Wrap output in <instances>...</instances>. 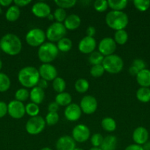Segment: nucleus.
Returning <instances> with one entry per match:
<instances>
[{
    "mask_svg": "<svg viewBox=\"0 0 150 150\" xmlns=\"http://www.w3.org/2000/svg\"><path fill=\"white\" fill-rule=\"evenodd\" d=\"M7 113L12 118L16 120L21 119L26 114L25 105L23 103L16 100L10 101L7 104Z\"/></svg>",
    "mask_w": 150,
    "mask_h": 150,
    "instance_id": "1a4fd4ad",
    "label": "nucleus"
},
{
    "mask_svg": "<svg viewBox=\"0 0 150 150\" xmlns=\"http://www.w3.org/2000/svg\"><path fill=\"white\" fill-rule=\"evenodd\" d=\"M41 150H53V149H51L50 147H44V148H42Z\"/></svg>",
    "mask_w": 150,
    "mask_h": 150,
    "instance_id": "4d7b16f0",
    "label": "nucleus"
},
{
    "mask_svg": "<svg viewBox=\"0 0 150 150\" xmlns=\"http://www.w3.org/2000/svg\"><path fill=\"white\" fill-rule=\"evenodd\" d=\"M59 114L57 112H48L45 118L46 124L49 126L55 125L59 121Z\"/></svg>",
    "mask_w": 150,
    "mask_h": 150,
    "instance_id": "c9c22d12",
    "label": "nucleus"
},
{
    "mask_svg": "<svg viewBox=\"0 0 150 150\" xmlns=\"http://www.w3.org/2000/svg\"><path fill=\"white\" fill-rule=\"evenodd\" d=\"M0 48L6 54L16 56L21 51L22 42L15 34H6L0 40Z\"/></svg>",
    "mask_w": 150,
    "mask_h": 150,
    "instance_id": "f257e3e1",
    "label": "nucleus"
},
{
    "mask_svg": "<svg viewBox=\"0 0 150 150\" xmlns=\"http://www.w3.org/2000/svg\"><path fill=\"white\" fill-rule=\"evenodd\" d=\"M144 150H150V142H147L146 143L144 144V146H143Z\"/></svg>",
    "mask_w": 150,
    "mask_h": 150,
    "instance_id": "864d4df0",
    "label": "nucleus"
},
{
    "mask_svg": "<svg viewBox=\"0 0 150 150\" xmlns=\"http://www.w3.org/2000/svg\"><path fill=\"white\" fill-rule=\"evenodd\" d=\"M41 79L47 81H51L57 77V70L54 65L49 64H42L38 69Z\"/></svg>",
    "mask_w": 150,
    "mask_h": 150,
    "instance_id": "ddd939ff",
    "label": "nucleus"
},
{
    "mask_svg": "<svg viewBox=\"0 0 150 150\" xmlns=\"http://www.w3.org/2000/svg\"><path fill=\"white\" fill-rule=\"evenodd\" d=\"M40 76L38 70L32 66H27L21 69L18 74V80L24 88H33L37 86Z\"/></svg>",
    "mask_w": 150,
    "mask_h": 150,
    "instance_id": "f03ea898",
    "label": "nucleus"
},
{
    "mask_svg": "<svg viewBox=\"0 0 150 150\" xmlns=\"http://www.w3.org/2000/svg\"><path fill=\"white\" fill-rule=\"evenodd\" d=\"M1 67H2V62H1V60L0 59V70H1Z\"/></svg>",
    "mask_w": 150,
    "mask_h": 150,
    "instance_id": "13d9d810",
    "label": "nucleus"
},
{
    "mask_svg": "<svg viewBox=\"0 0 150 150\" xmlns=\"http://www.w3.org/2000/svg\"><path fill=\"white\" fill-rule=\"evenodd\" d=\"M124 150H144L142 146L141 145L135 144H132L129 145L125 148Z\"/></svg>",
    "mask_w": 150,
    "mask_h": 150,
    "instance_id": "09e8293b",
    "label": "nucleus"
},
{
    "mask_svg": "<svg viewBox=\"0 0 150 150\" xmlns=\"http://www.w3.org/2000/svg\"><path fill=\"white\" fill-rule=\"evenodd\" d=\"M133 4L135 8L141 12L146 11L150 7L149 0H134Z\"/></svg>",
    "mask_w": 150,
    "mask_h": 150,
    "instance_id": "e433bc0d",
    "label": "nucleus"
},
{
    "mask_svg": "<svg viewBox=\"0 0 150 150\" xmlns=\"http://www.w3.org/2000/svg\"><path fill=\"white\" fill-rule=\"evenodd\" d=\"M82 113L79 105L76 103H71L65 108L64 116L69 121L76 122L80 119Z\"/></svg>",
    "mask_w": 150,
    "mask_h": 150,
    "instance_id": "2eb2a0df",
    "label": "nucleus"
},
{
    "mask_svg": "<svg viewBox=\"0 0 150 150\" xmlns=\"http://www.w3.org/2000/svg\"><path fill=\"white\" fill-rule=\"evenodd\" d=\"M72 97L69 92H63L58 93L55 97V102L60 106H68L71 103Z\"/></svg>",
    "mask_w": 150,
    "mask_h": 150,
    "instance_id": "5701e85b",
    "label": "nucleus"
},
{
    "mask_svg": "<svg viewBox=\"0 0 150 150\" xmlns=\"http://www.w3.org/2000/svg\"><path fill=\"white\" fill-rule=\"evenodd\" d=\"M46 126L45 119L41 116L30 117L26 122L25 129L29 135H38L44 130Z\"/></svg>",
    "mask_w": 150,
    "mask_h": 150,
    "instance_id": "6e6552de",
    "label": "nucleus"
},
{
    "mask_svg": "<svg viewBox=\"0 0 150 150\" xmlns=\"http://www.w3.org/2000/svg\"><path fill=\"white\" fill-rule=\"evenodd\" d=\"M104 69L103 67L102 64H96V65H93L90 70V74L91 76L94 78H99L103 76L104 73Z\"/></svg>",
    "mask_w": 150,
    "mask_h": 150,
    "instance_id": "58836bf2",
    "label": "nucleus"
},
{
    "mask_svg": "<svg viewBox=\"0 0 150 150\" xmlns=\"http://www.w3.org/2000/svg\"><path fill=\"white\" fill-rule=\"evenodd\" d=\"M37 86H38V87L41 88V89H44H44H46L48 88V86H49L48 81L46 80H44V79H40V80H39V81H38Z\"/></svg>",
    "mask_w": 150,
    "mask_h": 150,
    "instance_id": "de8ad7c7",
    "label": "nucleus"
},
{
    "mask_svg": "<svg viewBox=\"0 0 150 150\" xmlns=\"http://www.w3.org/2000/svg\"><path fill=\"white\" fill-rule=\"evenodd\" d=\"M54 3L60 8L68 9L73 7L76 4V0H55Z\"/></svg>",
    "mask_w": 150,
    "mask_h": 150,
    "instance_id": "ea45409f",
    "label": "nucleus"
},
{
    "mask_svg": "<svg viewBox=\"0 0 150 150\" xmlns=\"http://www.w3.org/2000/svg\"><path fill=\"white\" fill-rule=\"evenodd\" d=\"M25 111H26V114L29 117H37L40 112L39 105L34 103H29L25 105Z\"/></svg>",
    "mask_w": 150,
    "mask_h": 150,
    "instance_id": "473e14b6",
    "label": "nucleus"
},
{
    "mask_svg": "<svg viewBox=\"0 0 150 150\" xmlns=\"http://www.w3.org/2000/svg\"><path fill=\"white\" fill-rule=\"evenodd\" d=\"M29 98L32 103L37 104H41L45 98V92L44 89H41L38 86L32 88L29 92Z\"/></svg>",
    "mask_w": 150,
    "mask_h": 150,
    "instance_id": "aec40b11",
    "label": "nucleus"
},
{
    "mask_svg": "<svg viewBox=\"0 0 150 150\" xmlns=\"http://www.w3.org/2000/svg\"><path fill=\"white\" fill-rule=\"evenodd\" d=\"M49 18V20H50V21H52V20H54V16H53V14H49L48 16V17H47Z\"/></svg>",
    "mask_w": 150,
    "mask_h": 150,
    "instance_id": "5fc2aeb1",
    "label": "nucleus"
},
{
    "mask_svg": "<svg viewBox=\"0 0 150 150\" xmlns=\"http://www.w3.org/2000/svg\"><path fill=\"white\" fill-rule=\"evenodd\" d=\"M86 34H87L86 36L92 37V38H94V36L95 35V34H96L95 27H94V26H88L86 29Z\"/></svg>",
    "mask_w": 150,
    "mask_h": 150,
    "instance_id": "8fccbe9b",
    "label": "nucleus"
},
{
    "mask_svg": "<svg viewBox=\"0 0 150 150\" xmlns=\"http://www.w3.org/2000/svg\"><path fill=\"white\" fill-rule=\"evenodd\" d=\"M32 2L31 0H14L13 3L15 4V5H16L17 7H25V6L28 5L30 3Z\"/></svg>",
    "mask_w": 150,
    "mask_h": 150,
    "instance_id": "a18cd8bd",
    "label": "nucleus"
},
{
    "mask_svg": "<svg viewBox=\"0 0 150 150\" xmlns=\"http://www.w3.org/2000/svg\"><path fill=\"white\" fill-rule=\"evenodd\" d=\"M128 33L126 30L122 29V30L116 31L114 34V38L113 40H115L116 44L119 45H124L128 40Z\"/></svg>",
    "mask_w": 150,
    "mask_h": 150,
    "instance_id": "c85d7f7f",
    "label": "nucleus"
},
{
    "mask_svg": "<svg viewBox=\"0 0 150 150\" xmlns=\"http://www.w3.org/2000/svg\"><path fill=\"white\" fill-rule=\"evenodd\" d=\"M71 137L78 143H84L90 138L91 131L88 126L83 124H79L75 126L71 132Z\"/></svg>",
    "mask_w": 150,
    "mask_h": 150,
    "instance_id": "9b49d317",
    "label": "nucleus"
},
{
    "mask_svg": "<svg viewBox=\"0 0 150 150\" xmlns=\"http://www.w3.org/2000/svg\"><path fill=\"white\" fill-rule=\"evenodd\" d=\"M139 70L136 68L135 67H134L133 65H131L129 68V73L131 76H136L138 75V73H139Z\"/></svg>",
    "mask_w": 150,
    "mask_h": 150,
    "instance_id": "3c124183",
    "label": "nucleus"
},
{
    "mask_svg": "<svg viewBox=\"0 0 150 150\" xmlns=\"http://www.w3.org/2000/svg\"><path fill=\"white\" fill-rule=\"evenodd\" d=\"M105 22L107 26L116 31L124 29L129 23V17L123 11L111 10L105 16Z\"/></svg>",
    "mask_w": 150,
    "mask_h": 150,
    "instance_id": "7ed1b4c3",
    "label": "nucleus"
},
{
    "mask_svg": "<svg viewBox=\"0 0 150 150\" xmlns=\"http://www.w3.org/2000/svg\"><path fill=\"white\" fill-rule=\"evenodd\" d=\"M58 54L57 45L51 42H45L38 50V57L43 64H49L53 62L57 58Z\"/></svg>",
    "mask_w": 150,
    "mask_h": 150,
    "instance_id": "20e7f679",
    "label": "nucleus"
},
{
    "mask_svg": "<svg viewBox=\"0 0 150 150\" xmlns=\"http://www.w3.org/2000/svg\"><path fill=\"white\" fill-rule=\"evenodd\" d=\"M55 146L57 150H74L76 148V142L71 136H63L57 139Z\"/></svg>",
    "mask_w": 150,
    "mask_h": 150,
    "instance_id": "f3484780",
    "label": "nucleus"
},
{
    "mask_svg": "<svg viewBox=\"0 0 150 150\" xmlns=\"http://www.w3.org/2000/svg\"><path fill=\"white\" fill-rule=\"evenodd\" d=\"M59 108H60V105L54 101V102H51L49 104L48 111L49 112H57Z\"/></svg>",
    "mask_w": 150,
    "mask_h": 150,
    "instance_id": "49530a36",
    "label": "nucleus"
},
{
    "mask_svg": "<svg viewBox=\"0 0 150 150\" xmlns=\"http://www.w3.org/2000/svg\"><path fill=\"white\" fill-rule=\"evenodd\" d=\"M103 140H104V137L100 133H94L91 137V143L93 147L100 148Z\"/></svg>",
    "mask_w": 150,
    "mask_h": 150,
    "instance_id": "79ce46f5",
    "label": "nucleus"
},
{
    "mask_svg": "<svg viewBox=\"0 0 150 150\" xmlns=\"http://www.w3.org/2000/svg\"><path fill=\"white\" fill-rule=\"evenodd\" d=\"M94 7L97 12L102 13L107 10L108 2L106 0H96L94 2Z\"/></svg>",
    "mask_w": 150,
    "mask_h": 150,
    "instance_id": "a19ab883",
    "label": "nucleus"
},
{
    "mask_svg": "<svg viewBox=\"0 0 150 150\" xmlns=\"http://www.w3.org/2000/svg\"><path fill=\"white\" fill-rule=\"evenodd\" d=\"M132 65H133L134 67H136L139 71L146 69L145 62H144V60L141 59H135L132 62Z\"/></svg>",
    "mask_w": 150,
    "mask_h": 150,
    "instance_id": "37998d69",
    "label": "nucleus"
},
{
    "mask_svg": "<svg viewBox=\"0 0 150 150\" xmlns=\"http://www.w3.org/2000/svg\"><path fill=\"white\" fill-rule=\"evenodd\" d=\"M10 78L8 76L3 73H0V92H6L10 87Z\"/></svg>",
    "mask_w": 150,
    "mask_h": 150,
    "instance_id": "72a5a7b5",
    "label": "nucleus"
},
{
    "mask_svg": "<svg viewBox=\"0 0 150 150\" xmlns=\"http://www.w3.org/2000/svg\"><path fill=\"white\" fill-rule=\"evenodd\" d=\"M117 146V139L114 136H107L104 138L100 149L101 150H116Z\"/></svg>",
    "mask_w": 150,
    "mask_h": 150,
    "instance_id": "4be33fe9",
    "label": "nucleus"
},
{
    "mask_svg": "<svg viewBox=\"0 0 150 150\" xmlns=\"http://www.w3.org/2000/svg\"><path fill=\"white\" fill-rule=\"evenodd\" d=\"M116 47L117 45L113 38L107 37L100 40L98 46L99 52L101 53L104 57H107L114 54Z\"/></svg>",
    "mask_w": 150,
    "mask_h": 150,
    "instance_id": "f8f14e48",
    "label": "nucleus"
},
{
    "mask_svg": "<svg viewBox=\"0 0 150 150\" xmlns=\"http://www.w3.org/2000/svg\"><path fill=\"white\" fill-rule=\"evenodd\" d=\"M136 98L140 102L148 103L150 101V89L148 87H141L137 90Z\"/></svg>",
    "mask_w": 150,
    "mask_h": 150,
    "instance_id": "a878e982",
    "label": "nucleus"
},
{
    "mask_svg": "<svg viewBox=\"0 0 150 150\" xmlns=\"http://www.w3.org/2000/svg\"><path fill=\"white\" fill-rule=\"evenodd\" d=\"M104 57L99 53V51H94L91 53L88 57V62L91 64L93 65H96V64H101L104 60Z\"/></svg>",
    "mask_w": 150,
    "mask_h": 150,
    "instance_id": "2f4dec72",
    "label": "nucleus"
},
{
    "mask_svg": "<svg viewBox=\"0 0 150 150\" xmlns=\"http://www.w3.org/2000/svg\"><path fill=\"white\" fill-rule=\"evenodd\" d=\"M72 45H73V43H72L71 40L66 38V37L60 40L57 44L59 51H61V52H68V51H69L71 49Z\"/></svg>",
    "mask_w": 150,
    "mask_h": 150,
    "instance_id": "cd10ccee",
    "label": "nucleus"
},
{
    "mask_svg": "<svg viewBox=\"0 0 150 150\" xmlns=\"http://www.w3.org/2000/svg\"><path fill=\"white\" fill-rule=\"evenodd\" d=\"M101 125L103 130L107 132H109V133H112V132L115 131L116 130V127H117L116 120L110 117H104L101 120Z\"/></svg>",
    "mask_w": 150,
    "mask_h": 150,
    "instance_id": "393cba45",
    "label": "nucleus"
},
{
    "mask_svg": "<svg viewBox=\"0 0 150 150\" xmlns=\"http://www.w3.org/2000/svg\"><path fill=\"white\" fill-rule=\"evenodd\" d=\"M74 150H84L83 149H82V148H79V147H76Z\"/></svg>",
    "mask_w": 150,
    "mask_h": 150,
    "instance_id": "bf43d9fd",
    "label": "nucleus"
},
{
    "mask_svg": "<svg viewBox=\"0 0 150 150\" xmlns=\"http://www.w3.org/2000/svg\"><path fill=\"white\" fill-rule=\"evenodd\" d=\"M46 32L40 28H33L26 33L25 40L32 47H40L45 42Z\"/></svg>",
    "mask_w": 150,
    "mask_h": 150,
    "instance_id": "0eeeda50",
    "label": "nucleus"
},
{
    "mask_svg": "<svg viewBox=\"0 0 150 150\" xmlns=\"http://www.w3.org/2000/svg\"><path fill=\"white\" fill-rule=\"evenodd\" d=\"M29 98V92L26 88L19 89L15 93V98L16 100L20 102H24Z\"/></svg>",
    "mask_w": 150,
    "mask_h": 150,
    "instance_id": "f704fd0d",
    "label": "nucleus"
},
{
    "mask_svg": "<svg viewBox=\"0 0 150 150\" xmlns=\"http://www.w3.org/2000/svg\"><path fill=\"white\" fill-rule=\"evenodd\" d=\"M63 24L67 30H75L81 25V18L76 14L69 15L63 22Z\"/></svg>",
    "mask_w": 150,
    "mask_h": 150,
    "instance_id": "6ab92c4d",
    "label": "nucleus"
},
{
    "mask_svg": "<svg viewBox=\"0 0 150 150\" xmlns=\"http://www.w3.org/2000/svg\"><path fill=\"white\" fill-rule=\"evenodd\" d=\"M89 82L85 79H79L74 83V89L79 93H85L89 89Z\"/></svg>",
    "mask_w": 150,
    "mask_h": 150,
    "instance_id": "c756f323",
    "label": "nucleus"
},
{
    "mask_svg": "<svg viewBox=\"0 0 150 150\" xmlns=\"http://www.w3.org/2000/svg\"><path fill=\"white\" fill-rule=\"evenodd\" d=\"M132 139L135 144L144 145L149 139V132L144 127H138L132 133Z\"/></svg>",
    "mask_w": 150,
    "mask_h": 150,
    "instance_id": "a211bd4d",
    "label": "nucleus"
},
{
    "mask_svg": "<svg viewBox=\"0 0 150 150\" xmlns=\"http://www.w3.org/2000/svg\"><path fill=\"white\" fill-rule=\"evenodd\" d=\"M1 13V6H0V13Z\"/></svg>",
    "mask_w": 150,
    "mask_h": 150,
    "instance_id": "052dcab7",
    "label": "nucleus"
},
{
    "mask_svg": "<svg viewBox=\"0 0 150 150\" xmlns=\"http://www.w3.org/2000/svg\"><path fill=\"white\" fill-rule=\"evenodd\" d=\"M32 13L34 16L38 18H47L49 15L51 13V7L44 1H38L32 5Z\"/></svg>",
    "mask_w": 150,
    "mask_h": 150,
    "instance_id": "dca6fc26",
    "label": "nucleus"
},
{
    "mask_svg": "<svg viewBox=\"0 0 150 150\" xmlns=\"http://www.w3.org/2000/svg\"><path fill=\"white\" fill-rule=\"evenodd\" d=\"M104 71L111 74H117L120 73L124 67V61L121 57L116 54L104 57L102 62Z\"/></svg>",
    "mask_w": 150,
    "mask_h": 150,
    "instance_id": "39448f33",
    "label": "nucleus"
},
{
    "mask_svg": "<svg viewBox=\"0 0 150 150\" xmlns=\"http://www.w3.org/2000/svg\"><path fill=\"white\" fill-rule=\"evenodd\" d=\"M89 150H101L100 148L99 147H92L91 149H90Z\"/></svg>",
    "mask_w": 150,
    "mask_h": 150,
    "instance_id": "6e6d98bb",
    "label": "nucleus"
},
{
    "mask_svg": "<svg viewBox=\"0 0 150 150\" xmlns=\"http://www.w3.org/2000/svg\"><path fill=\"white\" fill-rule=\"evenodd\" d=\"M96 47V40L92 37L85 36L81 40L78 44V49L82 54H91Z\"/></svg>",
    "mask_w": 150,
    "mask_h": 150,
    "instance_id": "4468645a",
    "label": "nucleus"
},
{
    "mask_svg": "<svg viewBox=\"0 0 150 150\" xmlns=\"http://www.w3.org/2000/svg\"><path fill=\"white\" fill-rule=\"evenodd\" d=\"M7 114V104L0 101V118L4 117Z\"/></svg>",
    "mask_w": 150,
    "mask_h": 150,
    "instance_id": "c03bdc74",
    "label": "nucleus"
},
{
    "mask_svg": "<svg viewBox=\"0 0 150 150\" xmlns=\"http://www.w3.org/2000/svg\"><path fill=\"white\" fill-rule=\"evenodd\" d=\"M67 29L65 27L63 23L54 22L51 23L46 32V36L49 42H58L62 38H65Z\"/></svg>",
    "mask_w": 150,
    "mask_h": 150,
    "instance_id": "423d86ee",
    "label": "nucleus"
},
{
    "mask_svg": "<svg viewBox=\"0 0 150 150\" xmlns=\"http://www.w3.org/2000/svg\"><path fill=\"white\" fill-rule=\"evenodd\" d=\"M82 112L85 114H92L98 108V102L97 100L92 95H85L82 98L79 103Z\"/></svg>",
    "mask_w": 150,
    "mask_h": 150,
    "instance_id": "9d476101",
    "label": "nucleus"
},
{
    "mask_svg": "<svg viewBox=\"0 0 150 150\" xmlns=\"http://www.w3.org/2000/svg\"><path fill=\"white\" fill-rule=\"evenodd\" d=\"M136 81L141 87H149L150 70L146 68L141 70L136 76Z\"/></svg>",
    "mask_w": 150,
    "mask_h": 150,
    "instance_id": "412c9836",
    "label": "nucleus"
},
{
    "mask_svg": "<svg viewBox=\"0 0 150 150\" xmlns=\"http://www.w3.org/2000/svg\"><path fill=\"white\" fill-rule=\"evenodd\" d=\"M21 11L19 7L16 5H12L9 7L5 13V18L8 21H16L20 17Z\"/></svg>",
    "mask_w": 150,
    "mask_h": 150,
    "instance_id": "b1692460",
    "label": "nucleus"
},
{
    "mask_svg": "<svg viewBox=\"0 0 150 150\" xmlns=\"http://www.w3.org/2000/svg\"><path fill=\"white\" fill-rule=\"evenodd\" d=\"M53 16H54V18L56 21V22H58V23H63V22H64L66 17H67L66 10L63 8H60V7H57L54 10V13H53Z\"/></svg>",
    "mask_w": 150,
    "mask_h": 150,
    "instance_id": "4c0bfd02",
    "label": "nucleus"
},
{
    "mask_svg": "<svg viewBox=\"0 0 150 150\" xmlns=\"http://www.w3.org/2000/svg\"><path fill=\"white\" fill-rule=\"evenodd\" d=\"M108 7L112 9V10L116 11H122L127 6L126 0H108Z\"/></svg>",
    "mask_w": 150,
    "mask_h": 150,
    "instance_id": "bb28decb",
    "label": "nucleus"
},
{
    "mask_svg": "<svg viewBox=\"0 0 150 150\" xmlns=\"http://www.w3.org/2000/svg\"><path fill=\"white\" fill-rule=\"evenodd\" d=\"M52 87L57 94L61 93L64 92L66 89V83L63 78L57 76L55 79L52 81Z\"/></svg>",
    "mask_w": 150,
    "mask_h": 150,
    "instance_id": "7c9ffc66",
    "label": "nucleus"
},
{
    "mask_svg": "<svg viewBox=\"0 0 150 150\" xmlns=\"http://www.w3.org/2000/svg\"><path fill=\"white\" fill-rule=\"evenodd\" d=\"M13 3L12 0H0V6L7 7Z\"/></svg>",
    "mask_w": 150,
    "mask_h": 150,
    "instance_id": "603ef678",
    "label": "nucleus"
}]
</instances>
